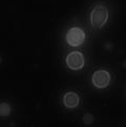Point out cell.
<instances>
[{"mask_svg": "<svg viewBox=\"0 0 126 127\" xmlns=\"http://www.w3.org/2000/svg\"><path fill=\"white\" fill-rule=\"evenodd\" d=\"M108 19V11L103 5H97L91 14V23L94 29H101Z\"/></svg>", "mask_w": 126, "mask_h": 127, "instance_id": "6da1fadb", "label": "cell"}, {"mask_svg": "<svg viewBox=\"0 0 126 127\" xmlns=\"http://www.w3.org/2000/svg\"><path fill=\"white\" fill-rule=\"evenodd\" d=\"M85 41V33L80 28H71L66 34V42L70 46H79Z\"/></svg>", "mask_w": 126, "mask_h": 127, "instance_id": "7a4b0ae2", "label": "cell"}, {"mask_svg": "<svg viewBox=\"0 0 126 127\" xmlns=\"http://www.w3.org/2000/svg\"><path fill=\"white\" fill-rule=\"evenodd\" d=\"M84 56L80 52H71L66 57V64L73 70L81 69L84 66Z\"/></svg>", "mask_w": 126, "mask_h": 127, "instance_id": "3957f363", "label": "cell"}, {"mask_svg": "<svg viewBox=\"0 0 126 127\" xmlns=\"http://www.w3.org/2000/svg\"><path fill=\"white\" fill-rule=\"evenodd\" d=\"M93 83L97 88H105L110 83V75L106 70H97L93 75Z\"/></svg>", "mask_w": 126, "mask_h": 127, "instance_id": "277c9868", "label": "cell"}, {"mask_svg": "<svg viewBox=\"0 0 126 127\" xmlns=\"http://www.w3.org/2000/svg\"><path fill=\"white\" fill-rule=\"evenodd\" d=\"M63 103L64 105L68 108H74L79 104V97L77 94H75L73 92H69L65 94L64 98H63Z\"/></svg>", "mask_w": 126, "mask_h": 127, "instance_id": "5b68a950", "label": "cell"}, {"mask_svg": "<svg viewBox=\"0 0 126 127\" xmlns=\"http://www.w3.org/2000/svg\"><path fill=\"white\" fill-rule=\"evenodd\" d=\"M11 113V105L7 103H1L0 104V116L6 117Z\"/></svg>", "mask_w": 126, "mask_h": 127, "instance_id": "8992f818", "label": "cell"}, {"mask_svg": "<svg viewBox=\"0 0 126 127\" xmlns=\"http://www.w3.org/2000/svg\"><path fill=\"white\" fill-rule=\"evenodd\" d=\"M83 120H84V122L86 124H91L92 122H93V120H94V118L89 115V113H87V115H85L84 116V118H83Z\"/></svg>", "mask_w": 126, "mask_h": 127, "instance_id": "52a82bcc", "label": "cell"}]
</instances>
